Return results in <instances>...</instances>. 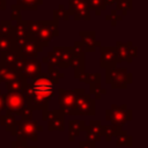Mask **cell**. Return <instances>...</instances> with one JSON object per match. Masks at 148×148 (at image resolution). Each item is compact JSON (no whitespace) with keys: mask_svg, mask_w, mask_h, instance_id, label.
<instances>
[{"mask_svg":"<svg viewBox=\"0 0 148 148\" xmlns=\"http://www.w3.org/2000/svg\"><path fill=\"white\" fill-rule=\"evenodd\" d=\"M25 106L31 111L40 110L43 112V120H46L49 113V102L54 96V84L49 80L46 73L37 75L31 83H27L22 89Z\"/></svg>","mask_w":148,"mask_h":148,"instance_id":"obj_1","label":"cell"},{"mask_svg":"<svg viewBox=\"0 0 148 148\" xmlns=\"http://www.w3.org/2000/svg\"><path fill=\"white\" fill-rule=\"evenodd\" d=\"M43 131V126L38 124L37 120L22 121L16 120L15 128L13 132V136H17V141L28 142V140L36 142L38 140V132Z\"/></svg>","mask_w":148,"mask_h":148,"instance_id":"obj_2","label":"cell"},{"mask_svg":"<svg viewBox=\"0 0 148 148\" xmlns=\"http://www.w3.org/2000/svg\"><path fill=\"white\" fill-rule=\"evenodd\" d=\"M133 81L127 67H111L105 69V82L112 89H126Z\"/></svg>","mask_w":148,"mask_h":148,"instance_id":"obj_3","label":"cell"},{"mask_svg":"<svg viewBox=\"0 0 148 148\" xmlns=\"http://www.w3.org/2000/svg\"><path fill=\"white\" fill-rule=\"evenodd\" d=\"M132 119V110L128 109L126 104H112L110 109L105 110V120L110 121L112 125L123 127V125L131 121Z\"/></svg>","mask_w":148,"mask_h":148,"instance_id":"obj_4","label":"cell"},{"mask_svg":"<svg viewBox=\"0 0 148 148\" xmlns=\"http://www.w3.org/2000/svg\"><path fill=\"white\" fill-rule=\"evenodd\" d=\"M59 21L53 18L51 21L42 20V25L38 29V31L32 36L34 39L39 42L43 47L47 46L49 43L54 38L59 36Z\"/></svg>","mask_w":148,"mask_h":148,"instance_id":"obj_5","label":"cell"},{"mask_svg":"<svg viewBox=\"0 0 148 148\" xmlns=\"http://www.w3.org/2000/svg\"><path fill=\"white\" fill-rule=\"evenodd\" d=\"M95 113V99L83 88H79L75 101V116H94Z\"/></svg>","mask_w":148,"mask_h":148,"instance_id":"obj_6","label":"cell"},{"mask_svg":"<svg viewBox=\"0 0 148 148\" xmlns=\"http://www.w3.org/2000/svg\"><path fill=\"white\" fill-rule=\"evenodd\" d=\"M79 88L74 90H65L62 88L58 89V103L60 111L64 114L75 116V101L77 96Z\"/></svg>","mask_w":148,"mask_h":148,"instance_id":"obj_7","label":"cell"},{"mask_svg":"<svg viewBox=\"0 0 148 148\" xmlns=\"http://www.w3.org/2000/svg\"><path fill=\"white\" fill-rule=\"evenodd\" d=\"M25 102H24V96L22 91L17 92H7L5 94V110L8 112L16 114H20L21 111L24 109Z\"/></svg>","mask_w":148,"mask_h":148,"instance_id":"obj_8","label":"cell"},{"mask_svg":"<svg viewBox=\"0 0 148 148\" xmlns=\"http://www.w3.org/2000/svg\"><path fill=\"white\" fill-rule=\"evenodd\" d=\"M118 58L120 59V61H125L127 64H132L133 59L138 57V47L133 45L132 40H128L126 43L121 42V40H117L116 46H114Z\"/></svg>","mask_w":148,"mask_h":148,"instance_id":"obj_9","label":"cell"},{"mask_svg":"<svg viewBox=\"0 0 148 148\" xmlns=\"http://www.w3.org/2000/svg\"><path fill=\"white\" fill-rule=\"evenodd\" d=\"M67 10L69 15L74 17L75 21H90V10L87 6L86 0H69Z\"/></svg>","mask_w":148,"mask_h":148,"instance_id":"obj_10","label":"cell"},{"mask_svg":"<svg viewBox=\"0 0 148 148\" xmlns=\"http://www.w3.org/2000/svg\"><path fill=\"white\" fill-rule=\"evenodd\" d=\"M42 73V64L36 58H22V66L20 74L25 79L34 80Z\"/></svg>","mask_w":148,"mask_h":148,"instance_id":"obj_11","label":"cell"},{"mask_svg":"<svg viewBox=\"0 0 148 148\" xmlns=\"http://www.w3.org/2000/svg\"><path fill=\"white\" fill-rule=\"evenodd\" d=\"M29 38L30 36L25 28L24 20L15 22V25H13L12 30V46L16 50H20Z\"/></svg>","mask_w":148,"mask_h":148,"instance_id":"obj_12","label":"cell"},{"mask_svg":"<svg viewBox=\"0 0 148 148\" xmlns=\"http://www.w3.org/2000/svg\"><path fill=\"white\" fill-rule=\"evenodd\" d=\"M99 52H101V60H99L101 68L106 69L111 67H117V65L121 62L120 59L118 58L114 46H99Z\"/></svg>","mask_w":148,"mask_h":148,"instance_id":"obj_13","label":"cell"},{"mask_svg":"<svg viewBox=\"0 0 148 148\" xmlns=\"http://www.w3.org/2000/svg\"><path fill=\"white\" fill-rule=\"evenodd\" d=\"M52 52L54 53L57 58V67L58 68H68L69 67V60L74 53L73 47H66V46H54Z\"/></svg>","mask_w":148,"mask_h":148,"instance_id":"obj_14","label":"cell"},{"mask_svg":"<svg viewBox=\"0 0 148 148\" xmlns=\"http://www.w3.org/2000/svg\"><path fill=\"white\" fill-rule=\"evenodd\" d=\"M65 114L60 110H52L49 111L47 117H46V123H47V130L50 132L53 131H59L62 132L65 128V121H64Z\"/></svg>","mask_w":148,"mask_h":148,"instance_id":"obj_15","label":"cell"},{"mask_svg":"<svg viewBox=\"0 0 148 148\" xmlns=\"http://www.w3.org/2000/svg\"><path fill=\"white\" fill-rule=\"evenodd\" d=\"M79 35L81 37V43L86 52H95L96 47L101 46V42L96 40V32L94 30H80Z\"/></svg>","mask_w":148,"mask_h":148,"instance_id":"obj_16","label":"cell"},{"mask_svg":"<svg viewBox=\"0 0 148 148\" xmlns=\"http://www.w3.org/2000/svg\"><path fill=\"white\" fill-rule=\"evenodd\" d=\"M44 47L42 46V44L39 42H37L36 39H34L32 37H30L24 45L18 50L21 58H36L38 53L43 52Z\"/></svg>","mask_w":148,"mask_h":148,"instance_id":"obj_17","label":"cell"},{"mask_svg":"<svg viewBox=\"0 0 148 148\" xmlns=\"http://www.w3.org/2000/svg\"><path fill=\"white\" fill-rule=\"evenodd\" d=\"M102 124L99 120H90L89 125L84 126V133H86V139L87 141L90 142H98L102 139Z\"/></svg>","mask_w":148,"mask_h":148,"instance_id":"obj_18","label":"cell"},{"mask_svg":"<svg viewBox=\"0 0 148 148\" xmlns=\"http://www.w3.org/2000/svg\"><path fill=\"white\" fill-rule=\"evenodd\" d=\"M0 56H1L0 57V64L3 65V66L10 67V68H13V66L15 65V62L21 58L18 50H16L13 46L9 50H7L6 52L0 53Z\"/></svg>","mask_w":148,"mask_h":148,"instance_id":"obj_19","label":"cell"},{"mask_svg":"<svg viewBox=\"0 0 148 148\" xmlns=\"http://www.w3.org/2000/svg\"><path fill=\"white\" fill-rule=\"evenodd\" d=\"M86 121L81 119H73L68 123V140L74 141L76 136L80 135V133L84 130Z\"/></svg>","mask_w":148,"mask_h":148,"instance_id":"obj_20","label":"cell"},{"mask_svg":"<svg viewBox=\"0 0 148 148\" xmlns=\"http://www.w3.org/2000/svg\"><path fill=\"white\" fill-rule=\"evenodd\" d=\"M84 53H73L71 60H69V67H72L74 69V76H76L77 74L86 72L84 68Z\"/></svg>","mask_w":148,"mask_h":148,"instance_id":"obj_21","label":"cell"},{"mask_svg":"<svg viewBox=\"0 0 148 148\" xmlns=\"http://www.w3.org/2000/svg\"><path fill=\"white\" fill-rule=\"evenodd\" d=\"M28 83V80H25L20 73L10 81L6 82V89L8 92H17V91H22V89L25 87V84Z\"/></svg>","mask_w":148,"mask_h":148,"instance_id":"obj_22","label":"cell"},{"mask_svg":"<svg viewBox=\"0 0 148 148\" xmlns=\"http://www.w3.org/2000/svg\"><path fill=\"white\" fill-rule=\"evenodd\" d=\"M0 124L2 126H5L6 130L12 135L13 132H14V128H15V124H16L15 114L12 113V112H8V111H6L5 114H0Z\"/></svg>","mask_w":148,"mask_h":148,"instance_id":"obj_23","label":"cell"},{"mask_svg":"<svg viewBox=\"0 0 148 148\" xmlns=\"http://www.w3.org/2000/svg\"><path fill=\"white\" fill-rule=\"evenodd\" d=\"M121 132H123L121 127L112 125V124L111 125H103L102 126V136H104L105 141H108V142H110L113 136L120 135Z\"/></svg>","mask_w":148,"mask_h":148,"instance_id":"obj_24","label":"cell"},{"mask_svg":"<svg viewBox=\"0 0 148 148\" xmlns=\"http://www.w3.org/2000/svg\"><path fill=\"white\" fill-rule=\"evenodd\" d=\"M16 5L21 10H37L43 5V0H17Z\"/></svg>","mask_w":148,"mask_h":148,"instance_id":"obj_25","label":"cell"},{"mask_svg":"<svg viewBox=\"0 0 148 148\" xmlns=\"http://www.w3.org/2000/svg\"><path fill=\"white\" fill-rule=\"evenodd\" d=\"M17 74L18 73L16 71H14L13 68L0 64V83H6V82L13 80Z\"/></svg>","mask_w":148,"mask_h":148,"instance_id":"obj_26","label":"cell"},{"mask_svg":"<svg viewBox=\"0 0 148 148\" xmlns=\"http://www.w3.org/2000/svg\"><path fill=\"white\" fill-rule=\"evenodd\" d=\"M89 95L92 96V98L96 101V99H99L102 97V95H105L106 94V89L105 88H102L101 86V80L99 81H95L92 83L89 84Z\"/></svg>","mask_w":148,"mask_h":148,"instance_id":"obj_27","label":"cell"},{"mask_svg":"<svg viewBox=\"0 0 148 148\" xmlns=\"http://www.w3.org/2000/svg\"><path fill=\"white\" fill-rule=\"evenodd\" d=\"M75 79H77L79 81L83 82V83H92L95 81H99L101 80V74L99 73H87V72H82L80 74H77L76 76H74Z\"/></svg>","mask_w":148,"mask_h":148,"instance_id":"obj_28","label":"cell"},{"mask_svg":"<svg viewBox=\"0 0 148 148\" xmlns=\"http://www.w3.org/2000/svg\"><path fill=\"white\" fill-rule=\"evenodd\" d=\"M86 2H87V6H88L89 10L92 9L96 16H99L101 13L106 9L104 0H86Z\"/></svg>","mask_w":148,"mask_h":148,"instance_id":"obj_29","label":"cell"},{"mask_svg":"<svg viewBox=\"0 0 148 148\" xmlns=\"http://www.w3.org/2000/svg\"><path fill=\"white\" fill-rule=\"evenodd\" d=\"M49 80L56 86L59 83V80L60 79H64L65 77V74L59 72L57 67H52V66H47V73H46Z\"/></svg>","mask_w":148,"mask_h":148,"instance_id":"obj_30","label":"cell"},{"mask_svg":"<svg viewBox=\"0 0 148 148\" xmlns=\"http://www.w3.org/2000/svg\"><path fill=\"white\" fill-rule=\"evenodd\" d=\"M117 5L116 10L117 12H121V16H125L128 10H131L133 8V1L132 0H116L114 2Z\"/></svg>","mask_w":148,"mask_h":148,"instance_id":"obj_31","label":"cell"},{"mask_svg":"<svg viewBox=\"0 0 148 148\" xmlns=\"http://www.w3.org/2000/svg\"><path fill=\"white\" fill-rule=\"evenodd\" d=\"M24 24H25V28L28 30L29 36L32 37L38 31V29L40 28L42 20H28V21H24Z\"/></svg>","mask_w":148,"mask_h":148,"instance_id":"obj_32","label":"cell"},{"mask_svg":"<svg viewBox=\"0 0 148 148\" xmlns=\"http://www.w3.org/2000/svg\"><path fill=\"white\" fill-rule=\"evenodd\" d=\"M132 142H133V138H132L126 131H123V132L120 133V135H118L116 146H117V147H121V146L132 147V145H133Z\"/></svg>","mask_w":148,"mask_h":148,"instance_id":"obj_33","label":"cell"},{"mask_svg":"<svg viewBox=\"0 0 148 148\" xmlns=\"http://www.w3.org/2000/svg\"><path fill=\"white\" fill-rule=\"evenodd\" d=\"M71 17L67 9H65V6L62 3H59L58 6V9H54L53 10V18L56 20H64V21H68Z\"/></svg>","mask_w":148,"mask_h":148,"instance_id":"obj_34","label":"cell"},{"mask_svg":"<svg viewBox=\"0 0 148 148\" xmlns=\"http://www.w3.org/2000/svg\"><path fill=\"white\" fill-rule=\"evenodd\" d=\"M12 47V36L10 35H0V53L6 52Z\"/></svg>","mask_w":148,"mask_h":148,"instance_id":"obj_35","label":"cell"},{"mask_svg":"<svg viewBox=\"0 0 148 148\" xmlns=\"http://www.w3.org/2000/svg\"><path fill=\"white\" fill-rule=\"evenodd\" d=\"M13 24L10 20H1L0 21V35H10L12 36Z\"/></svg>","mask_w":148,"mask_h":148,"instance_id":"obj_36","label":"cell"},{"mask_svg":"<svg viewBox=\"0 0 148 148\" xmlns=\"http://www.w3.org/2000/svg\"><path fill=\"white\" fill-rule=\"evenodd\" d=\"M105 20L109 21V22H111V25L114 27V25H117V23H118L119 21L123 20V16H121L116 9H113V10H111V14L105 15Z\"/></svg>","mask_w":148,"mask_h":148,"instance_id":"obj_37","label":"cell"},{"mask_svg":"<svg viewBox=\"0 0 148 148\" xmlns=\"http://www.w3.org/2000/svg\"><path fill=\"white\" fill-rule=\"evenodd\" d=\"M10 9H12V14H10V21H12V22H13V21L17 22V21L23 20V18H22V15H21V9H20V7H18L16 3L12 5V6H10Z\"/></svg>","mask_w":148,"mask_h":148,"instance_id":"obj_38","label":"cell"},{"mask_svg":"<svg viewBox=\"0 0 148 148\" xmlns=\"http://www.w3.org/2000/svg\"><path fill=\"white\" fill-rule=\"evenodd\" d=\"M42 62L46 64L47 66H52V67H57V58L54 56V53L52 51L47 52V54L45 57H43Z\"/></svg>","mask_w":148,"mask_h":148,"instance_id":"obj_39","label":"cell"},{"mask_svg":"<svg viewBox=\"0 0 148 148\" xmlns=\"http://www.w3.org/2000/svg\"><path fill=\"white\" fill-rule=\"evenodd\" d=\"M20 116H21V120L22 121H30V120H32V111L29 108H27V106H24V109L21 111Z\"/></svg>","mask_w":148,"mask_h":148,"instance_id":"obj_40","label":"cell"},{"mask_svg":"<svg viewBox=\"0 0 148 148\" xmlns=\"http://www.w3.org/2000/svg\"><path fill=\"white\" fill-rule=\"evenodd\" d=\"M73 47V51L74 53H84V49H83V45L80 40H75L74 42V45L72 46Z\"/></svg>","mask_w":148,"mask_h":148,"instance_id":"obj_41","label":"cell"},{"mask_svg":"<svg viewBox=\"0 0 148 148\" xmlns=\"http://www.w3.org/2000/svg\"><path fill=\"white\" fill-rule=\"evenodd\" d=\"M79 148H96V146H95L94 142H90V141H87V140H84V141L82 140L79 143Z\"/></svg>","mask_w":148,"mask_h":148,"instance_id":"obj_42","label":"cell"},{"mask_svg":"<svg viewBox=\"0 0 148 148\" xmlns=\"http://www.w3.org/2000/svg\"><path fill=\"white\" fill-rule=\"evenodd\" d=\"M28 145L27 142H22V141H13L10 142V148H27Z\"/></svg>","mask_w":148,"mask_h":148,"instance_id":"obj_43","label":"cell"},{"mask_svg":"<svg viewBox=\"0 0 148 148\" xmlns=\"http://www.w3.org/2000/svg\"><path fill=\"white\" fill-rule=\"evenodd\" d=\"M5 94H2L0 90V114L2 113V111H5Z\"/></svg>","mask_w":148,"mask_h":148,"instance_id":"obj_44","label":"cell"},{"mask_svg":"<svg viewBox=\"0 0 148 148\" xmlns=\"http://www.w3.org/2000/svg\"><path fill=\"white\" fill-rule=\"evenodd\" d=\"M7 7V0H0V10H5Z\"/></svg>","mask_w":148,"mask_h":148,"instance_id":"obj_45","label":"cell"},{"mask_svg":"<svg viewBox=\"0 0 148 148\" xmlns=\"http://www.w3.org/2000/svg\"><path fill=\"white\" fill-rule=\"evenodd\" d=\"M116 2V0H104V3H105V6L108 7V6H111V5H113Z\"/></svg>","mask_w":148,"mask_h":148,"instance_id":"obj_46","label":"cell"},{"mask_svg":"<svg viewBox=\"0 0 148 148\" xmlns=\"http://www.w3.org/2000/svg\"><path fill=\"white\" fill-rule=\"evenodd\" d=\"M27 148H37V147H36V146H28Z\"/></svg>","mask_w":148,"mask_h":148,"instance_id":"obj_47","label":"cell"},{"mask_svg":"<svg viewBox=\"0 0 148 148\" xmlns=\"http://www.w3.org/2000/svg\"><path fill=\"white\" fill-rule=\"evenodd\" d=\"M0 148H1V147H0Z\"/></svg>","mask_w":148,"mask_h":148,"instance_id":"obj_48","label":"cell"}]
</instances>
